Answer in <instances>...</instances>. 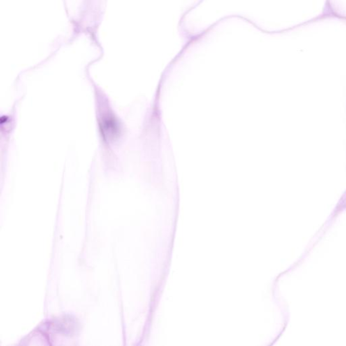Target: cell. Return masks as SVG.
<instances>
[{"label":"cell","mask_w":346,"mask_h":346,"mask_svg":"<svg viewBox=\"0 0 346 346\" xmlns=\"http://www.w3.org/2000/svg\"><path fill=\"white\" fill-rule=\"evenodd\" d=\"M98 122L100 133L107 143H115L122 135V126L108 101L100 96L98 100Z\"/></svg>","instance_id":"1"}]
</instances>
